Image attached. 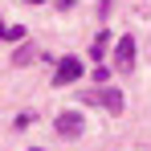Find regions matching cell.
<instances>
[{
	"mask_svg": "<svg viewBox=\"0 0 151 151\" xmlns=\"http://www.w3.org/2000/svg\"><path fill=\"white\" fill-rule=\"evenodd\" d=\"M53 131H57L61 139H78V135L86 131V119H82L78 110H61V114L53 119Z\"/></svg>",
	"mask_w": 151,
	"mask_h": 151,
	"instance_id": "cell-1",
	"label": "cell"
},
{
	"mask_svg": "<svg viewBox=\"0 0 151 151\" xmlns=\"http://www.w3.org/2000/svg\"><path fill=\"white\" fill-rule=\"evenodd\" d=\"M114 70H135V37H119L114 45Z\"/></svg>",
	"mask_w": 151,
	"mask_h": 151,
	"instance_id": "cell-2",
	"label": "cell"
},
{
	"mask_svg": "<svg viewBox=\"0 0 151 151\" xmlns=\"http://www.w3.org/2000/svg\"><path fill=\"white\" fill-rule=\"evenodd\" d=\"M78 78H82V61H78V57H61L53 82H57V86H70V82H78Z\"/></svg>",
	"mask_w": 151,
	"mask_h": 151,
	"instance_id": "cell-3",
	"label": "cell"
},
{
	"mask_svg": "<svg viewBox=\"0 0 151 151\" xmlns=\"http://www.w3.org/2000/svg\"><path fill=\"white\" fill-rule=\"evenodd\" d=\"M90 102L106 106L110 114H119V110H123V94H119V90H98V94H90Z\"/></svg>",
	"mask_w": 151,
	"mask_h": 151,
	"instance_id": "cell-4",
	"label": "cell"
},
{
	"mask_svg": "<svg viewBox=\"0 0 151 151\" xmlns=\"http://www.w3.org/2000/svg\"><path fill=\"white\" fill-rule=\"evenodd\" d=\"M4 33H8V29H4V21H0V37H4Z\"/></svg>",
	"mask_w": 151,
	"mask_h": 151,
	"instance_id": "cell-5",
	"label": "cell"
},
{
	"mask_svg": "<svg viewBox=\"0 0 151 151\" xmlns=\"http://www.w3.org/2000/svg\"><path fill=\"white\" fill-rule=\"evenodd\" d=\"M33 4H41V0H33Z\"/></svg>",
	"mask_w": 151,
	"mask_h": 151,
	"instance_id": "cell-6",
	"label": "cell"
},
{
	"mask_svg": "<svg viewBox=\"0 0 151 151\" xmlns=\"http://www.w3.org/2000/svg\"><path fill=\"white\" fill-rule=\"evenodd\" d=\"M33 151H37V147H33Z\"/></svg>",
	"mask_w": 151,
	"mask_h": 151,
	"instance_id": "cell-7",
	"label": "cell"
}]
</instances>
